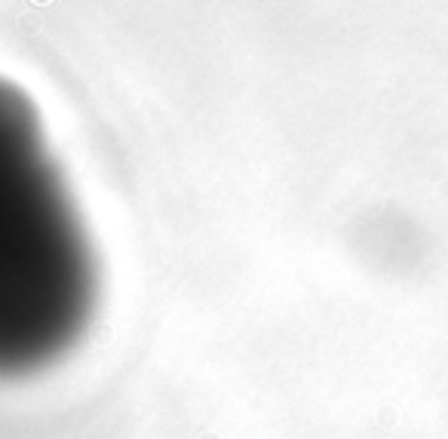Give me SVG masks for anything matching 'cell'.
<instances>
[{
  "mask_svg": "<svg viewBox=\"0 0 448 439\" xmlns=\"http://www.w3.org/2000/svg\"><path fill=\"white\" fill-rule=\"evenodd\" d=\"M37 3H44V0H37Z\"/></svg>",
  "mask_w": 448,
  "mask_h": 439,
  "instance_id": "obj_1",
  "label": "cell"
}]
</instances>
